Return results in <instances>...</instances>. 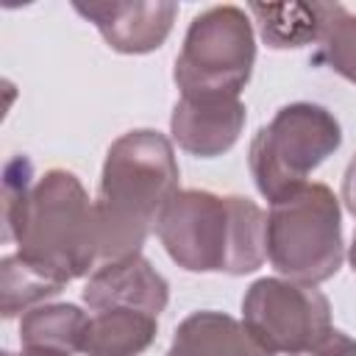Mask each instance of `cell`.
<instances>
[{"instance_id":"obj_1","label":"cell","mask_w":356,"mask_h":356,"mask_svg":"<svg viewBox=\"0 0 356 356\" xmlns=\"http://www.w3.org/2000/svg\"><path fill=\"white\" fill-rule=\"evenodd\" d=\"M6 236L17 242V253L61 281L64 286L89 273L100 259L97 211L81 178L70 170H47L33 181L25 156L6 164Z\"/></svg>"},{"instance_id":"obj_2","label":"cell","mask_w":356,"mask_h":356,"mask_svg":"<svg viewBox=\"0 0 356 356\" xmlns=\"http://www.w3.org/2000/svg\"><path fill=\"white\" fill-rule=\"evenodd\" d=\"M178 178L175 150L164 134L136 128L111 142L95 200L103 261L128 259L142 250L175 197Z\"/></svg>"},{"instance_id":"obj_3","label":"cell","mask_w":356,"mask_h":356,"mask_svg":"<svg viewBox=\"0 0 356 356\" xmlns=\"http://www.w3.org/2000/svg\"><path fill=\"white\" fill-rule=\"evenodd\" d=\"M156 234L167 256L189 273L245 275L267 259V214L242 195L178 189Z\"/></svg>"},{"instance_id":"obj_4","label":"cell","mask_w":356,"mask_h":356,"mask_svg":"<svg viewBox=\"0 0 356 356\" xmlns=\"http://www.w3.org/2000/svg\"><path fill=\"white\" fill-rule=\"evenodd\" d=\"M267 259L300 284H323L345 259L339 197L325 184H306L267 211Z\"/></svg>"},{"instance_id":"obj_5","label":"cell","mask_w":356,"mask_h":356,"mask_svg":"<svg viewBox=\"0 0 356 356\" xmlns=\"http://www.w3.org/2000/svg\"><path fill=\"white\" fill-rule=\"evenodd\" d=\"M342 128L337 117L317 103H289L259 128L250 142L248 164L256 189L270 203L284 200L309 184V175L339 150Z\"/></svg>"},{"instance_id":"obj_6","label":"cell","mask_w":356,"mask_h":356,"mask_svg":"<svg viewBox=\"0 0 356 356\" xmlns=\"http://www.w3.org/2000/svg\"><path fill=\"white\" fill-rule=\"evenodd\" d=\"M253 64L256 36L245 8L211 6L189 22L172 81L181 95H239Z\"/></svg>"},{"instance_id":"obj_7","label":"cell","mask_w":356,"mask_h":356,"mask_svg":"<svg viewBox=\"0 0 356 356\" xmlns=\"http://www.w3.org/2000/svg\"><path fill=\"white\" fill-rule=\"evenodd\" d=\"M242 323L270 350L298 356L320 342L331 325V303L314 284L259 278L242 298Z\"/></svg>"},{"instance_id":"obj_8","label":"cell","mask_w":356,"mask_h":356,"mask_svg":"<svg viewBox=\"0 0 356 356\" xmlns=\"http://www.w3.org/2000/svg\"><path fill=\"white\" fill-rule=\"evenodd\" d=\"M72 8L100 31L111 50L125 56L159 50L178 14L172 0H75Z\"/></svg>"},{"instance_id":"obj_9","label":"cell","mask_w":356,"mask_h":356,"mask_svg":"<svg viewBox=\"0 0 356 356\" xmlns=\"http://www.w3.org/2000/svg\"><path fill=\"white\" fill-rule=\"evenodd\" d=\"M239 95H181L170 117L172 142L197 159L228 153L245 128Z\"/></svg>"},{"instance_id":"obj_10","label":"cell","mask_w":356,"mask_h":356,"mask_svg":"<svg viewBox=\"0 0 356 356\" xmlns=\"http://www.w3.org/2000/svg\"><path fill=\"white\" fill-rule=\"evenodd\" d=\"M167 300H170L167 278L142 253L117 261H103L83 286V303L92 312L136 309L159 317L167 309Z\"/></svg>"},{"instance_id":"obj_11","label":"cell","mask_w":356,"mask_h":356,"mask_svg":"<svg viewBox=\"0 0 356 356\" xmlns=\"http://www.w3.org/2000/svg\"><path fill=\"white\" fill-rule=\"evenodd\" d=\"M167 356H275L245 323L225 312H192L172 334Z\"/></svg>"},{"instance_id":"obj_12","label":"cell","mask_w":356,"mask_h":356,"mask_svg":"<svg viewBox=\"0 0 356 356\" xmlns=\"http://www.w3.org/2000/svg\"><path fill=\"white\" fill-rule=\"evenodd\" d=\"M250 14L261 28V39L273 50L320 44L325 31L345 14L339 3H250Z\"/></svg>"},{"instance_id":"obj_13","label":"cell","mask_w":356,"mask_h":356,"mask_svg":"<svg viewBox=\"0 0 356 356\" xmlns=\"http://www.w3.org/2000/svg\"><path fill=\"white\" fill-rule=\"evenodd\" d=\"M159 334V317L136 309H103L89 314L81 353L83 356H139Z\"/></svg>"},{"instance_id":"obj_14","label":"cell","mask_w":356,"mask_h":356,"mask_svg":"<svg viewBox=\"0 0 356 356\" xmlns=\"http://www.w3.org/2000/svg\"><path fill=\"white\" fill-rule=\"evenodd\" d=\"M89 314L75 303H39L19 320V339L25 350L72 356L81 353V339Z\"/></svg>"},{"instance_id":"obj_15","label":"cell","mask_w":356,"mask_h":356,"mask_svg":"<svg viewBox=\"0 0 356 356\" xmlns=\"http://www.w3.org/2000/svg\"><path fill=\"white\" fill-rule=\"evenodd\" d=\"M64 289L61 281L50 278L31 261H25L19 253L6 256L0 261V312L3 317L25 314L28 309L44 303L47 298L58 295Z\"/></svg>"},{"instance_id":"obj_16","label":"cell","mask_w":356,"mask_h":356,"mask_svg":"<svg viewBox=\"0 0 356 356\" xmlns=\"http://www.w3.org/2000/svg\"><path fill=\"white\" fill-rule=\"evenodd\" d=\"M312 61L356 83V14H342L320 39Z\"/></svg>"},{"instance_id":"obj_17","label":"cell","mask_w":356,"mask_h":356,"mask_svg":"<svg viewBox=\"0 0 356 356\" xmlns=\"http://www.w3.org/2000/svg\"><path fill=\"white\" fill-rule=\"evenodd\" d=\"M298 356H356V339L339 328H331L320 342H314L309 350Z\"/></svg>"},{"instance_id":"obj_18","label":"cell","mask_w":356,"mask_h":356,"mask_svg":"<svg viewBox=\"0 0 356 356\" xmlns=\"http://www.w3.org/2000/svg\"><path fill=\"white\" fill-rule=\"evenodd\" d=\"M342 203L356 217V156L350 159V164H348V170L342 175Z\"/></svg>"},{"instance_id":"obj_19","label":"cell","mask_w":356,"mask_h":356,"mask_svg":"<svg viewBox=\"0 0 356 356\" xmlns=\"http://www.w3.org/2000/svg\"><path fill=\"white\" fill-rule=\"evenodd\" d=\"M3 356H58V353H42V350H25V348H22V353H11V350H6Z\"/></svg>"},{"instance_id":"obj_20","label":"cell","mask_w":356,"mask_h":356,"mask_svg":"<svg viewBox=\"0 0 356 356\" xmlns=\"http://www.w3.org/2000/svg\"><path fill=\"white\" fill-rule=\"evenodd\" d=\"M348 259H350V267L356 273V234H353V242H350V250H348Z\"/></svg>"}]
</instances>
